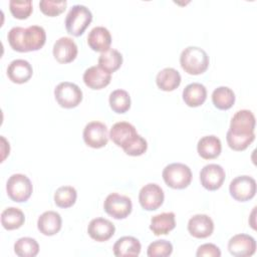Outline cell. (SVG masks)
<instances>
[{
  "label": "cell",
  "mask_w": 257,
  "mask_h": 257,
  "mask_svg": "<svg viewBox=\"0 0 257 257\" xmlns=\"http://www.w3.org/2000/svg\"><path fill=\"white\" fill-rule=\"evenodd\" d=\"M11 48L18 52L39 50L46 41V32L43 27L31 25L27 28L12 27L7 34Z\"/></svg>",
  "instance_id": "1"
},
{
  "label": "cell",
  "mask_w": 257,
  "mask_h": 257,
  "mask_svg": "<svg viewBox=\"0 0 257 257\" xmlns=\"http://www.w3.org/2000/svg\"><path fill=\"white\" fill-rule=\"evenodd\" d=\"M209 56L207 52L197 46L186 47L180 56V63L185 72L198 75L204 73L209 67Z\"/></svg>",
  "instance_id": "2"
},
{
  "label": "cell",
  "mask_w": 257,
  "mask_h": 257,
  "mask_svg": "<svg viewBox=\"0 0 257 257\" xmlns=\"http://www.w3.org/2000/svg\"><path fill=\"white\" fill-rule=\"evenodd\" d=\"M92 21L91 11L84 5L72 6L65 18V28L73 36H80Z\"/></svg>",
  "instance_id": "3"
},
{
  "label": "cell",
  "mask_w": 257,
  "mask_h": 257,
  "mask_svg": "<svg viewBox=\"0 0 257 257\" xmlns=\"http://www.w3.org/2000/svg\"><path fill=\"white\" fill-rule=\"evenodd\" d=\"M163 179L165 183L173 189H185L192 182L191 169L182 163H173L165 167L163 170Z\"/></svg>",
  "instance_id": "4"
},
{
  "label": "cell",
  "mask_w": 257,
  "mask_h": 257,
  "mask_svg": "<svg viewBox=\"0 0 257 257\" xmlns=\"http://www.w3.org/2000/svg\"><path fill=\"white\" fill-rule=\"evenodd\" d=\"M6 191L8 197L17 203L27 201L33 191V187L29 178L23 174H14L9 177L6 183Z\"/></svg>",
  "instance_id": "5"
},
{
  "label": "cell",
  "mask_w": 257,
  "mask_h": 257,
  "mask_svg": "<svg viewBox=\"0 0 257 257\" xmlns=\"http://www.w3.org/2000/svg\"><path fill=\"white\" fill-rule=\"evenodd\" d=\"M54 96L61 107L73 108L81 102L82 90L73 82L63 81L54 88Z\"/></svg>",
  "instance_id": "6"
},
{
  "label": "cell",
  "mask_w": 257,
  "mask_h": 257,
  "mask_svg": "<svg viewBox=\"0 0 257 257\" xmlns=\"http://www.w3.org/2000/svg\"><path fill=\"white\" fill-rule=\"evenodd\" d=\"M109 138L117 147H120L125 151L140 138V135L132 123L127 121H118L111 126Z\"/></svg>",
  "instance_id": "7"
},
{
  "label": "cell",
  "mask_w": 257,
  "mask_h": 257,
  "mask_svg": "<svg viewBox=\"0 0 257 257\" xmlns=\"http://www.w3.org/2000/svg\"><path fill=\"white\" fill-rule=\"evenodd\" d=\"M229 192L232 198L238 202L249 201L256 194V181L250 176H238L231 181Z\"/></svg>",
  "instance_id": "8"
},
{
  "label": "cell",
  "mask_w": 257,
  "mask_h": 257,
  "mask_svg": "<svg viewBox=\"0 0 257 257\" xmlns=\"http://www.w3.org/2000/svg\"><path fill=\"white\" fill-rule=\"evenodd\" d=\"M104 211L114 219L126 218L133 210V204L128 197L117 193L109 194L103 203Z\"/></svg>",
  "instance_id": "9"
},
{
  "label": "cell",
  "mask_w": 257,
  "mask_h": 257,
  "mask_svg": "<svg viewBox=\"0 0 257 257\" xmlns=\"http://www.w3.org/2000/svg\"><path fill=\"white\" fill-rule=\"evenodd\" d=\"M83 141L84 143L93 149H100L106 146L108 142V132L104 123L100 121H90L83 130Z\"/></svg>",
  "instance_id": "10"
},
{
  "label": "cell",
  "mask_w": 257,
  "mask_h": 257,
  "mask_svg": "<svg viewBox=\"0 0 257 257\" xmlns=\"http://www.w3.org/2000/svg\"><path fill=\"white\" fill-rule=\"evenodd\" d=\"M165 199L163 189L155 183L145 185L139 193V202L143 209L147 211H155L160 208Z\"/></svg>",
  "instance_id": "11"
},
{
  "label": "cell",
  "mask_w": 257,
  "mask_h": 257,
  "mask_svg": "<svg viewBox=\"0 0 257 257\" xmlns=\"http://www.w3.org/2000/svg\"><path fill=\"white\" fill-rule=\"evenodd\" d=\"M225 178L226 173L224 169L217 164L206 165L200 172L201 185L208 191H216L220 189Z\"/></svg>",
  "instance_id": "12"
},
{
  "label": "cell",
  "mask_w": 257,
  "mask_h": 257,
  "mask_svg": "<svg viewBox=\"0 0 257 257\" xmlns=\"http://www.w3.org/2000/svg\"><path fill=\"white\" fill-rule=\"evenodd\" d=\"M255 124L256 119L253 112L248 109H241L233 115L228 131L235 135L248 136L254 134Z\"/></svg>",
  "instance_id": "13"
},
{
  "label": "cell",
  "mask_w": 257,
  "mask_h": 257,
  "mask_svg": "<svg viewBox=\"0 0 257 257\" xmlns=\"http://www.w3.org/2000/svg\"><path fill=\"white\" fill-rule=\"evenodd\" d=\"M228 250L236 257L252 256L256 251V241L250 235L237 234L229 240Z\"/></svg>",
  "instance_id": "14"
},
{
  "label": "cell",
  "mask_w": 257,
  "mask_h": 257,
  "mask_svg": "<svg viewBox=\"0 0 257 257\" xmlns=\"http://www.w3.org/2000/svg\"><path fill=\"white\" fill-rule=\"evenodd\" d=\"M53 56L59 63H69L77 56V45L70 37H60L53 45Z\"/></svg>",
  "instance_id": "15"
},
{
  "label": "cell",
  "mask_w": 257,
  "mask_h": 257,
  "mask_svg": "<svg viewBox=\"0 0 257 257\" xmlns=\"http://www.w3.org/2000/svg\"><path fill=\"white\" fill-rule=\"evenodd\" d=\"M115 232L114 225L107 219L98 217L92 219L87 226V233L93 240L104 242L109 240Z\"/></svg>",
  "instance_id": "16"
},
{
  "label": "cell",
  "mask_w": 257,
  "mask_h": 257,
  "mask_svg": "<svg viewBox=\"0 0 257 257\" xmlns=\"http://www.w3.org/2000/svg\"><path fill=\"white\" fill-rule=\"evenodd\" d=\"M188 231L195 238H207L211 236L214 231V222L208 215H194L188 222Z\"/></svg>",
  "instance_id": "17"
},
{
  "label": "cell",
  "mask_w": 257,
  "mask_h": 257,
  "mask_svg": "<svg viewBox=\"0 0 257 257\" xmlns=\"http://www.w3.org/2000/svg\"><path fill=\"white\" fill-rule=\"evenodd\" d=\"M33 74L31 64L24 59L12 60L7 67V75L9 79L14 83H25Z\"/></svg>",
  "instance_id": "18"
},
{
  "label": "cell",
  "mask_w": 257,
  "mask_h": 257,
  "mask_svg": "<svg viewBox=\"0 0 257 257\" xmlns=\"http://www.w3.org/2000/svg\"><path fill=\"white\" fill-rule=\"evenodd\" d=\"M111 74L98 65L88 67L83 73V81L91 89H101L109 84Z\"/></svg>",
  "instance_id": "19"
},
{
  "label": "cell",
  "mask_w": 257,
  "mask_h": 257,
  "mask_svg": "<svg viewBox=\"0 0 257 257\" xmlns=\"http://www.w3.org/2000/svg\"><path fill=\"white\" fill-rule=\"evenodd\" d=\"M87 44L94 51H106L110 48L111 44L110 32L103 26H96L92 28L87 35Z\"/></svg>",
  "instance_id": "20"
},
{
  "label": "cell",
  "mask_w": 257,
  "mask_h": 257,
  "mask_svg": "<svg viewBox=\"0 0 257 257\" xmlns=\"http://www.w3.org/2000/svg\"><path fill=\"white\" fill-rule=\"evenodd\" d=\"M62 226L61 216L55 211L42 213L37 220V228L45 236H53L58 233Z\"/></svg>",
  "instance_id": "21"
},
{
  "label": "cell",
  "mask_w": 257,
  "mask_h": 257,
  "mask_svg": "<svg viewBox=\"0 0 257 257\" xmlns=\"http://www.w3.org/2000/svg\"><path fill=\"white\" fill-rule=\"evenodd\" d=\"M197 151L201 158L205 160L216 159L222 151V144L216 136H205L201 138L197 144Z\"/></svg>",
  "instance_id": "22"
},
{
  "label": "cell",
  "mask_w": 257,
  "mask_h": 257,
  "mask_svg": "<svg viewBox=\"0 0 257 257\" xmlns=\"http://www.w3.org/2000/svg\"><path fill=\"white\" fill-rule=\"evenodd\" d=\"M113 254L117 257H135L141 253V242L133 236H123L113 245Z\"/></svg>",
  "instance_id": "23"
},
{
  "label": "cell",
  "mask_w": 257,
  "mask_h": 257,
  "mask_svg": "<svg viewBox=\"0 0 257 257\" xmlns=\"http://www.w3.org/2000/svg\"><path fill=\"white\" fill-rule=\"evenodd\" d=\"M207 98V89L205 85L199 82L188 84L183 90V100L190 107L202 105Z\"/></svg>",
  "instance_id": "24"
},
{
  "label": "cell",
  "mask_w": 257,
  "mask_h": 257,
  "mask_svg": "<svg viewBox=\"0 0 257 257\" xmlns=\"http://www.w3.org/2000/svg\"><path fill=\"white\" fill-rule=\"evenodd\" d=\"M176 227L175 214L173 212H165L158 214L151 219L150 230L156 235H167Z\"/></svg>",
  "instance_id": "25"
},
{
  "label": "cell",
  "mask_w": 257,
  "mask_h": 257,
  "mask_svg": "<svg viewBox=\"0 0 257 257\" xmlns=\"http://www.w3.org/2000/svg\"><path fill=\"white\" fill-rule=\"evenodd\" d=\"M181 74L173 67H166L158 72L156 83L164 91H173L181 84Z\"/></svg>",
  "instance_id": "26"
},
{
  "label": "cell",
  "mask_w": 257,
  "mask_h": 257,
  "mask_svg": "<svg viewBox=\"0 0 257 257\" xmlns=\"http://www.w3.org/2000/svg\"><path fill=\"white\" fill-rule=\"evenodd\" d=\"M122 64V55L116 49L109 48L100 53L98 57V66L108 73L116 71Z\"/></svg>",
  "instance_id": "27"
},
{
  "label": "cell",
  "mask_w": 257,
  "mask_h": 257,
  "mask_svg": "<svg viewBox=\"0 0 257 257\" xmlns=\"http://www.w3.org/2000/svg\"><path fill=\"white\" fill-rule=\"evenodd\" d=\"M212 101L215 107L222 110L231 108L235 102V93L228 86H219L212 93Z\"/></svg>",
  "instance_id": "28"
},
{
  "label": "cell",
  "mask_w": 257,
  "mask_h": 257,
  "mask_svg": "<svg viewBox=\"0 0 257 257\" xmlns=\"http://www.w3.org/2000/svg\"><path fill=\"white\" fill-rule=\"evenodd\" d=\"M25 222L24 213L15 207L6 208L1 213V224L6 230H15L20 228Z\"/></svg>",
  "instance_id": "29"
},
{
  "label": "cell",
  "mask_w": 257,
  "mask_h": 257,
  "mask_svg": "<svg viewBox=\"0 0 257 257\" xmlns=\"http://www.w3.org/2000/svg\"><path fill=\"white\" fill-rule=\"evenodd\" d=\"M110 108L116 113H124L131 107V96L123 89H115L109 94Z\"/></svg>",
  "instance_id": "30"
},
{
  "label": "cell",
  "mask_w": 257,
  "mask_h": 257,
  "mask_svg": "<svg viewBox=\"0 0 257 257\" xmlns=\"http://www.w3.org/2000/svg\"><path fill=\"white\" fill-rule=\"evenodd\" d=\"M14 252L19 257H35L39 252V245L33 238L22 237L15 242Z\"/></svg>",
  "instance_id": "31"
},
{
  "label": "cell",
  "mask_w": 257,
  "mask_h": 257,
  "mask_svg": "<svg viewBox=\"0 0 257 257\" xmlns=\"http://www.w3.org/2000/svg\"><path fill=\"white\" fill-rule=\"evenodd\" d=\"M77 198L76 190L71 186L59 187L54 193V203L59 208H69L74 205Z\"/></svg>",
  "instance_id": "32"
},
{
  "label": "cell",
  "mask_w": 257,
  "mask_h": 257,
  "mask_svg": "<svg viewBox=\"0 0 257 257\" xmlns=\"http://www.w3.org/2000/svg\"><path fill=\"white\" fill-rule=\"evenodd\" d=\"M226 140L228 143V146L233 150L237 152H241L246 150L252 142L255 140V134L248 135V136H240L232 134L231 132H227Z\"/></svg>",
  "instance_id": "33"
},
{
  "label": "cell",
  "mask_w": 257,
  "mask_h": 257,
  "mask_svg": "<svg viewBox=\"0 0 257 257\" xmlns=\"http://www.w3.org/2000/svg\"><path fill=\"white\" fill-rule=\"evenodd\" d=\"M9 9L13 17L17 19H26L32 13L31 0H11L9 2Z\"/></svg>",
  "instance_id": "34"
},
{
  "label": "cell",
  "mask_w": 257,
  "mask_h": 257,
  "mask_svg": "<svg viewBox=\"0 0 257 257\" xmlns=\"http://www.w3.org/2000/svg\"><path fill=\"white\" fill-rule=\"evenodd\" d=\"M66 5H67L66 0H60V1L41 0L39 2V7L41 12L49 17H54L64 12Z\"/></svg>",
  "instance_id": "35"
},
{
  "label": "cell",
  "mask_w": 257,
  "mask_h": 257,
  "mask_svg": "<svg viewBox=\"0 0 257 257\" xmlns=\"http://www.w3.org/2000/svg\"><path fill=\"white\" fill-rule=\"evenodd\" d=\"M173 252V245L167 240H157L152 242L149 247L147 254L149 257H167Z\"/></svg>",
  "instance_id": "36"
},
{
  "label": "cell",
  "mask_w": 257,
  "mask_h": 257,
  "mask_svg": "<svg viewBox=\"0 0 257 257\" xmlns=\"http://www.w3.org/2000/svg\"><path fill=\"white\" fill-rule=\"evenodd\" d=\"M196 255L198 257H203V256H209V257H220L221 256V251L218 246L212 243H206L201 245L198 250Z\"/></svg>",
  "instance_id": "37"
}]
</instances>
